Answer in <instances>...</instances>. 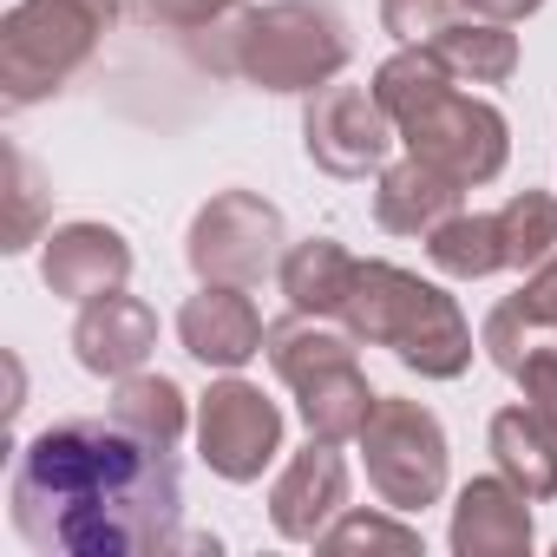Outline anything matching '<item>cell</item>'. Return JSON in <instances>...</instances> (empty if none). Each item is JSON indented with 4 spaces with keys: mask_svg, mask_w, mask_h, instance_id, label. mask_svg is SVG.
<instances>
[{
    "mask_svg": "<svg viewBox=\"0 0 557 557\" xmlns=\"http://www.w3.org/2000/svg\"><path fill=\"white\" fill-rule=\"evenodd\" d=\"M8 518L47 557L177 550V459L171 446H151L119 420H60L21 446L8 479Z\"/></svg>",
    "mask_w": 557,
    "mask_h": 557,
    "instance_id": "obj_1",
    "label": "cell"
},
{
    "mask_svg": "<svg viewBox=\"0 0 557 557\" xmlns=\"http://www.w3.org/2000/svg\"><path fill=\"white\" fill-rule=\"evenodd\" d=\"M374 99L387 106L400 145L420 164L446 171L453 184H466V190L492 184L505 171V158H511L505 112L485 106V99H472V92H459L453 73H446V60L433 47H400L394 60H381L374 66Z\"/></svg>",
    "mask_w": 557,
    "mask_h": 557,
    "instance_id": "obj_2",
    "label": "cell"
},
{
    "mask_svg": "<svg viewBox=\"0 0 557 557\" xmlns=\"http://www.w3.org/2000/svg\"><path fill=\"white\" fill-rule=\"evenodd\" d=\"M197 60L210 73H236L262 92H322L342 79L355 40L329 0H275V8H230L197 27Z\"/></svg>",
    "mask_w": 557,
    "mask_h": 557,
    "instance_id": "obj_3",
    "label": "cell"
},
{
    "mask_svg": "<svg viewBox=\"0 0 557 557\" xmlns=\"http://www.w3.org/2000/svg\"><path fill=\"white\" fill-rule=\"evenodd\" d=\"M342 329L368 348H394V361L420 381H459L472 368V322L459 315V302L400 262H361Z\"/></svg>",
    "mask_w": 557,
    "mask_h": 557,
    "instance_id": "obj_4",
    "label": "cell"
},
{
    "mask_svg": "<svg viewBox=\"0 0 557 557\" xmlns=\"http://www.w3.org/2000/svg\"><path fill=\"white\" fill-rule=\"evenodd\" d=\"M119 27V0H14L0 21V99L14 112L60 92Z\"/></svg>",
    "mask_w": 557,
    "mask_h": 557,
    "instance_id": "obj_5",
    "label": "cell"
},
{
    "mask_svg": "<svg viewBox=\"0 0 557 557\" xmlns=\"http://www.w3.org/2000/svg\"><path fill=\"white\" fill-rule=\"evenodd\" d=\"M361 459H368V485L381 492V505L394 511H426L446 492V426L400 394H381L368 426H361Z\"/></svg>",
    "mask_w": 557,
    "mask_h": 557,
    "instance_id": "obj_6",
    "label": "cell"
},
{
    "mask_svg": "<svg viewBox=\"0 0 557 557\" xmlns=\"http://www.w3.org/2000/svg\"><path fill=\"white\" fill-rule=\"evenodd\" d=\"M283 210L256 190H216L184 236V256L197 269V283H230L256 289L269 269H283Z\"/></svg>",
    "mask_w": 557,
    "mask_h": 557,
    "instance_id": "obj_7",
    "label": "cell"
},
{
    "mask_svg": "<svg viewBox=\"0 0 557 557\" xmlns=\"http://www.w3.org/2000/svg\"><path fill=\"white\" fill-rule=\"evenodd\" d=\"M197 453L216 479L249 485L283 453V413H275V400H262V387L230 374L197 400Z\"/></svg>",
    "mask_w": 557,
    "mask_h": 557,
    "instance_id": "obj_8",
    "label": "cell"
},
{
    "mask_svg": "<svg viewBox=\"0 0 557 557\" xmlns=\"http://www.w3.org/2000/svg\"><path fill=\"white\" fill-rule=\"evenodd\" d=\"M394 119L387 106L374 99V86H322L309 92V112H302V151L329 171V177H368L387 164V145H394Z\"/></svg>",
    "mask_w": 557,
    "mask_h": 557,
    "instance_id": "obj_9",
    "label": "cell"
},
{
    "mask_svg": "<svg viewBox=\"0 0 557 557\" xmlns=\"http://www.w3.org/2000/svg\"><path fill=\"white\" fill-rule=\"evenodd\" d=\"M348 511V459L329 440H309L269 485V524L289 544H322V531Z\"/></svg>",
    "mask_w": 557,
    "mask_h": 557,
    "instance_id": "obj_10",
    "label": "cell"
},
{
    "mask_svg": "<svg viewBox=\"0 0 557 557\" xmlns=\"http://www.w3.org/2000/svg\"><path fill=\"white\" fill-rule=\"evenodd\" d=\"M40 275L66 302H99L132 283V243L112 223H60L40 249Z\"/></svg>",
    "mask_w": 557,
    "mask_h": 557,
    "instance_id": "obj_11",
    "label": "cell"
},
{
    "mask_svg": "<svg viewBox=\"0 0 557 557\" xmlns=\"http://www.w3.org/2000/svg\"><path fill=\"white\" fill-rule=\"evenodd\" d=\"M177 342H184V355H190V361L236 374L243 361H256V355H262L269 329H262V315H256L249 289L203 283V289L177 309Z\"/></svg>",
    "mask_w": 557,
    "mask_h": 557,
    "instance_id": "obj_12",
    "label": "cell"
},
{
    "mask_svg": "<svg viewBox=\"0 0 557 557\" xmlns=\"http://www.w3.org/2000/svg\"><path fill=\"white\" fill-rule=\"evenodd\" d=\"M151 348H158V315H151V302H138V296H125V289H112V296H99V302H79L73 355H79L86 374L125 381V374H138V368L151 361Z\"/></svg>",
    "mask_w": 557,
    "mask_h": 557,
    "instance_id": "obj_13",
    "label": "cell"
},
{
    "mask_svg": "<svg viewBox=\"0 0 557 557\" xmlns=\"http://www.w3.org/2000/svg\"><path fill=\"white\" fill-rule=\"evenodd\" d=\"M446 544H453V557H524L531 550V498L505 472L466 479Z\"/></svg>",
    "mask_w": 557,
    "mask_h": 557,
    "instance_id": "obj_14",
    "label": "cell"
},
{
    "mask_svg": "<svg viewBox=\"0 0 557 557\" xmlns=\"http://www.w3.org/2000/svg\"><path fill=\"white\" fill-rule=\"evenodd\" d=\"M466 184H453L446 171H433V164H420L413 151L400 158V164H381V184H374V216H381V230H394V236H433L446 216H459L466 203Z\"/></svg>",
    "mask_w": 557,
    "mask_h": 557,
    "instance_id": "obj_15",
    "label": "cell"
},
{
    "mask_svg": "<svg viewBox=\"0 0 557 557\" xmlns=\"http://www.w3.org/2000/svg\"><path fill=\"white\" fill-rule=\"evenodd\" d=\"M283 296H289V309L296 315H335L342 322V309H348V296H355V275H361V256H348L335 236H309V243H289L283 249Z\"/></svg>",
    "mask_w": 557,
    "mask_h": 557,
    "instance_id": "obj_16",
    "label": "cell"
},
{
    "mask_svg": "<svg viewBox=\"0 0 557 557\" xmlns=\"http://www.w3.org/2000/svg\"><path fill=\"white\" fill-rule=\"evenodd\" d=\"M374 400H381V394L368 387V374H361L355 361H335V368H322V374H309V381L296 387V407H302L309 440H329V446L361 440Z\"/></svg>",
    "mask_w": 557,
    "mask_h": 557,
    "instance_id": "obj_17",
    "label": "cell"
},
{
    "mask_svg": "<svg viewBox=\"0 0 557 557\" xmlns=\"http://www.w3.org/2000/svg\"><path fill=\"white\" fill-rule=\"evenodd\" d=\"M492 459H498V472L531 498V505H544V498H557V433L531 413V407H505V413H492Z\"/></svg>",
    "mask_w": 557,
    "mask_h": 557,
    "instance_id": "obj_18",
    "label": "cell"
},
{
    "mask_svg": "<svg viewBox=\"0 0 557 557\" xmlns=\"http://www.w3.org/2000/svg\"><path fill=\"white\" fill-rule=\"evenodd\" d=\"M355 335L348 329H329L322 315H289V322H269V342H262V355H269V368L283 374L289 387H302L309 374H322V368H335V361H355Z\"/></svg>",
    "mask_w": 557,
    "mask_h": 557,
    "instance_id": "obj_19",
    "label": "cell"
},
{
    "mask_svg": "<svg viewBox=\"0 0 557 557\" xmlns=\"http://www.w3.org/2000/svg\"><path fill=\"white\" fill-rule=\"evenodd\" d=\"M433 53L446 60L453 79H472V86H505L518 73V34L505 21H479V14L472 21H453L433 40Z\"/></svg>",
    "mask_w": 557,
    "mask_h": 557,
    "instance_id": "obj_20",
    "label": "cell"
},
{
    "mask_svg": "<svg viewBox=\"0 0 557 557\" xmlns=\"http://www.w3.org/2000/svg\"><path fill=\"white\" fill-rule=\"evenodd\" d=\"M112 420L132 426V433L151 440V446H177V440H184V387H177L171 374H145V368H138V374L119 381Z\"/></svg>",
    "mask_w": 557,
    "mask_h": 557,
    "instance_id": "obj_21",
    "label": "cell"
},
{
    "mask_svg": "<svg viewBox=\"0 0 557 557\" xmlns=\"http://www.w3.org/2000/svg\"><path fill=\"white\" fill-rule=\"evenodd\" d=\"M426 256L440 275H459V283H479V275L505 269V236H498V216H479V210H459L446 216L433 236H426Z\"/></svg>",
    "mask_w": 557,
    "mask_h": 557,
    "instance_id": "obj_22",
    "label": "cell"
},
{
    "mask_svg": "<svg viewBox=\"0 0 557 557\" xmlns=\"http://www.w3.org/2000/svg\"><path fill=\"white\" fill-rule=\"evenodd\" d=\"M498 236H505V269H537L557 249V197L550 190H518L498 210Z\"/></svg>",
    "mask_w": 557,
    "mask_h": 557,
    "instance_id": "obj_23",
    "label": "cell"
},
{
    "mask_svg": "<svg viewBox=\"0 0 557 557\" xmlns=\"http://www.w3.org/2000/svg\"><path fill=\"white\" fill-rule=\"evenodd\" d=\"M322 550H329V557H361V550L413 557V550H420V531L400 524V518H381V511H342V518L322 531Z\"/></svg>",
    "mask_w": 557,
    "mask_h": 557,
    "instance_id": "obj_24",
    "label": "cell"
},
{
    "mask_svg": "<svg viewBox=\"0 0 557 557\" xmlns=\"http://www.w3.org/2000/svg\"><path fill=\"white\" fill-rule=\"evenodd\" d=\"M8 197H14V210H8V256H21L34 236H40V216H47V184H40V171H34V158L21 151V145H8Z\"/></svg>",
    "mask_w": 557,
    "mask_h": 557,
    "instance_id": "obj_25",
    "label": "cell"
},
{
    "mask_svg": "<svg viewBox=\"0 0 557 557\" xmlns=\"http://www.w3.org/2000/svg\"><path fill=\"white\" fill-rule=\"evenodd\" d=\"M459 21V0H381V27L400 47H433Z\"/></svg>",
    "mask_w": 557,
    "mask_h": 557,
    "instance_id": "obj_26",
    "label": "cell"
},
{
    "mask_svg": "<svg viewBox=\"0 0 557 557\" xmlns=\"http://www.w3.org/2000/svg\"><path fill=\"white\" fill-rule=\"evenodd\" d=\"M518 302V315L531 322V329H544V335H557V249L524 275V289L511 296Z\"/></svg>",
    "mask_w": 557,
    "mask_h": 557,
    "instance_id": "obj_27",
    "label": "cell"
},
{
    "mask_svg": "<svg viewBox=\"0 0 557 557\" xmlns=\"http://www.w3.org/2000/svg\"><path fill=\"white\" fill-rule=\"evenodd\" d=\"M518 387H524V407L557 433V348H544V355H531L524 368H518Z\"/></svg>",
    "mask_w": 557,
    "mask_h": 557,
    "instance_id": "obj_28",
    "label": "cell"
},
{
    "mask_svg": "<svg viewBox=\"0 0 557 557\" xmlns=\"http://www.w3.org/2000/svg\"><path fill=\"white\" fill-rule=\"evenodd\" d=\"M230 8H236V0H145V14H151V21H164V27H177V34L210 27V21H223Z\"/></svg>",
    "mask_w": 557,
    "mask_h": 557,
    "instance_id": "obj_29",
    "label": "cell"
},
{
    "mask_svg": "<svg viewBox=\"0 0 557 557\" xmlns=\"http://www.w3.org/2000/svg\"><path fill=\"white\" fill-rule=\"evenodd\" d=\"M459 8H466V14H479V21H505V27H511V21L537 14L544 0H459Z\"/></svg>",
    "mask_w": 557,
    "mask_h": 557,
    "instance_id": "obj_30",
    "label": "cell"
}]
</instances>
